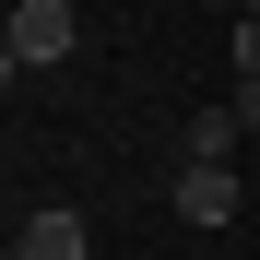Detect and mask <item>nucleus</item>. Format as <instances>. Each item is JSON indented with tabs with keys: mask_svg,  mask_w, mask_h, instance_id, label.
<instances>
[{
	"mask_svg": "<svg viewBox=\"0 0 260 260\" xmlns=\"http://www.w3.org/2000/svg\"><path fill=\"white\" fill-rule=\"evenodd\" d=\"M83 48V12H71V0H12V24H0V59H12V71H59Z\"/></svg>",
	"mask_w": 260,
	"mask_h": 260,
	"instance_id": "obj_1",
	"label": "nucleus"
},
{
	"mask_svg": "<svg viewBox=\"0 0 260 260\" xmlns=\"http://www.w3.org/2000/svg\"><path fill=\"white\" fill-rule=\"evenodd\" d=\"M166 201H178V225L225 237L237 213H248V178H237V166H178V178H166Z\"/></svg>",
	"mask_w": 260,
	"mask_h": 260,
	"instance_id": "obj_2",
	"label": "nucleus"
},
{
	"mask_svg": "<svg viewBox=\"0 0 260 260\" xmlns=\"http://www.w3.org/2000/svg\"><path fill=\"white\" fill-rule=\"evenodd\" d=\"M12 260H95V237H83V213H24V237H12Z\"/></svg>",
	"mask_w": 260,
	"mask_h": 260,
	"instance_id": "obj_3",
	"label": "nucleus"
},
{
	"mask_svg": "<svg viewBox=\"0 0 260 260\" xmlns=\"http://www.w3.org/2000/svg\"><path fill=\"white\" fill-rule=\"evenodd\" d=\"M237 142H248V118H237V95H225V107H201V118H189V166H225Z\"/></svg>",
	"mask_w": 260,
	"mask_h": 260,
	"instance_id": "obj_4",
	"label": "nucleus"
},
{
	"mask_svg": "<svg viewBox=\"0 0 260 260\" xmlns=\"http://www.w3.org/2000/svg\"><path fill=\"white\" fill-rule=\"evenodd\" d=\"M225 59H237V83H260V12H237V36H225Z\"/></svg>",
	"mask_w": 260,
	"mask_h": 260,
	"instance_id": "obj_5",
	"label": "nucleus"
},
{
	"mask_svg": "<svg viewBox=\"0 0 260 260\" xmlns=\"http://www.w3.org/2000/svg\"><path fill=\"white\" fill-rule=\"evenodd\" d=\"M237 118H248V130H260V83H237Z\"/></svg>",
	"mask_w": 260,
	"mask_h": 260,
	"instance_id": "obj_6",
	"label": "nucleus"
},
{
	"mask_svg": "<svg viewBox=\"0 0 260 260\" xmlns=\"http://www.w3.org/2000/svg\"><path fill=\"white\" fill-rule=\"evenodd\" d=\"M248 12H260V0H248Z\"/></svg>",
	"mask_w": 260,
	"mask_h": 260,
	"instance_id": "obj_7",
	"label": "nucleus"
}]
</instances>
